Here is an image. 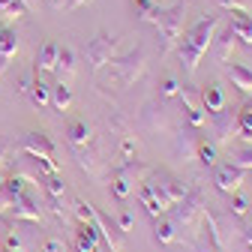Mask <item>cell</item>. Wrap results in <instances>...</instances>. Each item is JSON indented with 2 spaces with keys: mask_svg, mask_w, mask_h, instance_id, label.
I'll return each mask as SVG.
<instances>
[{
  "mask_svg": "<svg viewBox=\"0 0 252 252\" xmlns=\"http://www.w3.org/2000/svg\"><path fill=\"white\" fill-rule=\"evenodd\" d=\"M216 27H219V15H204L198 24H192L186 30V33H180L177 39V57L183 63V72L186 75H195L198 63L204 57V51L213 45V36H216Z\"/></svg>",
  "mask_w": 252,
  "mask_h": 252,
  "instance_id": "obj_1",
  "label": "cell"
},
{
  "mask_svg": "<svg viewBox=\"0 0 252 252\" xmlns=\"http://www.w3.org/2000/svg\"><path fill=\"white\" fill-rule=\"evenodd\" d=\"M144 183L150 186V192L156 195V201L162 204V210H171V204H177L183 198V192H186V183L177 180L168 171H147Z\"/></svg>",
  "mask_w": 252,
  "mask_h": 252,
  "instance_id": "obj_2",
  "label": "cell"
},
{
  "mask_svg": "<svg viewBox=\"0 0 252 252\" xmlns=\"http://www.w3.org/2000/svg\"><path fill=\"white\" fill-rule=\"evenodd\" d=\"M150 168L141 162V159H123V165L120 168H114L111 171V195L117 198V201H126L132 195V189H135V183H141V177L147 174Z\"/></svg>",
  "mask_w": 252,
  "mask_h": 252,
  "instance_id": "obj_3",
  "label": "cell"
},
{
  "mask_svg": "<svg viewBox=\"0 0 252 252\" xmlns=\"http://www.w3.org/2000/svg\"><path fill=\"white\" fill-rule=\"evenodd\" d=\"M147 21H153L156 27H159V36H162V42H165V51H168V48L177 45V39H180V33H183L186 6H183V3H177V6H171V9H159V6H156Z\"/></svg>",
  "mask_w": 252,
  "mask_h": 252,
  "instance_id": "obj_4",
  "label": "cell"
},
{
  "mask_svg": "<svg viewBox=\"0 0 252 252\" xmlns=\"http://www.w3.org/2000/svg\"><path fill=\"white\" fill-rule=\"evenodd\" d=\"M18 150L33 156L39 162V168L45 174H57V162H54V141L45 135V132H24L21 141H18Z\"/></svg>",
  "mask_w": 252,
  "mask_h": 252,
  "instance_id": "obj_5",
  "label": "cell"
},
{
  "mask_svg": "<svg viewBox=\"0 0 252 252\" xmlns=\"http://www.w3.org/2000/svg\"><path fill=\"white\" fill-rule=\"evenodd\" d=\"M171 210H174V225L180 228V225H195L198 219H201V213H204V192H201V186H186V192H183V198L177 201V204H171Z\"/></svg>",
  "mask_w": 252,
  "mask_h": 252,
  "instance_id": "obj_6",
  "label": "cell"
},
{
  "mask_svg": "<svg viewBox=\"0 0 252 252\" xmlns=\"http://www.w3.org/2000/svg\"><path fill=\"white\" fill-rule=\"evenodd\" d=\"M117 48H120V39H117V36H111V33H96V36H93V39L87 42V48H84L87 63L93 66V72L105 69L108 63L117 57Z\"/></svg>",
  "mask_w": 252,
  "mask_h": 252,
  "instance_id": "obj_7",
  "label": "cell"
},
{
  "mask_svg": "<svg viewBox=\"0 0 252 252\" xmlns=\"http://www.w3.org/2000/svg\"><path fill=\"white\" fill-rule=\"evenodd\" d=\"M111 69L117 72V78H120V84H135L141 75H144V69H147V51L138 45V48H132L129 54H123V57H114L111 60Z\"/></svg>",
  "mask_w": 252,
  "mask_h": 252,
  "instance_id": "obj_8",
  "label": "cell"
},
{
  "mask_svg": "<svg viewBox=\"0 0 252 252\" xmlns=\"http://www.w3.org/2000/svg\"><path fill=\"white\" fill-rule=\"evenodd\" d=\"M210 120H213V135H216L213 144L216 147H228L231 138H237V111L228 108V105H222L219 111L210 114Z\"/></svg>",
  "mask_w": 252,
  "mask_h": 252,
  "instance_id": "obj_9",
  "label": "cell"
},
{
  "mask_svg": "<svg viewBox=\"0 0 252 252\" xmlns=\"http://www.w3.org/2000/svg\"><path fill=\"white\" fill-rule=\"evenodd\" d=\"M243 177H246V168L234 165L231 159L222 162V165H213V183H216L219 192H228V195L237 192V189L243 186Z\"/></svg>",
  "mask_w": 252,
  "mask_h": 252,
  "instance_id": "obj_10",
  "label": "cell"
},
{
  "mask_svg": "<svg viewBox=\"0 0 252 252\" xmlns=\"http://www.w3.org/2000/svg\"><path fill=\"white\" fill-rule=\"evenodd\" d=\"M93 222H96V228H99V234H102V240H105V246H108L111 252H120V249H123L126 231L114 222V219H108L99 207H93Z\"/></svg>",
  "mask_w": 252,
  "mask_h": 252,
  "instance_id": "obj_11",
  "label": "cell"
},
{
  "mask_svg": "<svg viewBox=\"0 0 252 252\" xmlns=\"http://www.w3.org/2000/svg\"><path fill=\"white\" fill-rule=\"evenodd\" d=\"M6 216H9V219H24V222H39V219H42V207H39V201L24 189L21 195H12V204H9V213H6Z\"/></svg>",
  "mask_w": 252,
  "mask_h": 252,
  "instance_id": "obj_12",
  "label": "cell"
},
{
  "mask_svg": "<svg viewBox=\"0 0 252 252\" xmlns=\"http://www.w3.org/2000/svg\"><path fill=\"white\" fill-rule=\"evenodd\" d=\"M51 72L57 75V81H63V84H72V78H75V72H78L75 51L60 45V54H57V63H54V69H51Z\"/></svg>",
  "mask_w": 252,
  "mask_h": 252,
  "instance_id": "obj_13",
  "label": "cell"
},
{
  "mask_svg": "<svg viewBox=\"0 0 252 252\" xmlns=\"http://www.w3.org/2000/svg\"><path fill=\"white\" fill-rule=\"evenodd\" d=\"M198 99H201V108L207 114H213V111H219V108L225 105V90H222V84H219V81H210V84L201 87Z\"/></svg>",
  "mask_w": 252,
  "mask_h": 252,
  "instance_id": "obj_14",
  "label": "cell"
},
{
  "mask_svg": "<svg viewBox=\"0 0 252 252\" xmlns=\"http://www.w3.org/2000/svg\"><path fill=\"white\" fill-rule=\"evenodd\" d=\"M18 33H15V30L12 27H0V63H9L15 54H18Z\"/></svg>",
  "mask_w": 252,
  "mask_h": 252,
  "instance_id": "obj_15",
  "label": "cell"
},
{
  "mask_svg": "<svg viewBox=\"0 0 252 252\" xmlns=\"http://www.w3.org/2000/svg\"><path fill=\"white\" fill-rule=\"evenodd\" d=\"M174 231H177V225H174L171 216H165V213L153 216V237H156V243H174Z\"/></svg>",
  "mask_w": 252,
  "mask_h": 252,
  "instance_id": "obj_16",
  "label": "cell"
},
{
  "mask_svg": "<svg viewBox=\"0 0 252 252\" xmlns=\"http://www.w3.org/2000/svg\"><path fill=\"white\" fill-rule=\"evenodd\" d=\"M57 54H60V45L57 42H45L36 54V63H33V69L36 72H51L54 69V63H57Z\"/></svg>",
  "mask_w": 252,
  "mask_h": 252,
  "instance_id": "obj_17",
  "label": "cell"
},
{
  "mask_svg": "<svg viewBox=\"0 0 252 252\" xmlns=\"http://www.w3.org/2000/svg\"><path fill=\"white\" fill-rule=\"evenodd\" d=\"M228 78L234 81L237 90L252 93V69L249 66H243V63H228Z\"/></svg>",
  "mask_w": 252,
  "mask_h": 252,
  "instance_id": "obj_18",
  "label": "cell"
},
{
  "mask_svg": "<svg viewBox=\"0 0 252 252\" xmlns=\"http://www.w3.org/2000/svg\"><path fill=\"white\" fill-rule=\"evenodd\" d=\"M27 96H30V102H33L36 108H45V105H51V87L39 78V72H36V78H33V84H30V90H27Z\"/></svg>",
  "mask_w": 252,
  "mask_h": 252,
  "instance_id": "obj_19",
  "label": "cell"
},
{
  "mask_svg": "<svg viewBox=\"0 0 252 252\" xmlns=\"http://www.w3.org/2000/svg\"><path fill=\"white\" fill-rule=\"evenodd\" d=\"M228 27H231V33H234L237 39H243L246 45H252V18H249L246 12H234Z\"/></svg>",
  "mask_w": 252,
  "mask_h": 252,
  "instance_id": "obj_20",
  "label": "cell"
},
{
  "mask_svg": "<svg viewBox=\"0 0 252 252\" xmlns=\"http://www.w3.org/2000/svg\"><path fill=\"white\" fill-rule=\"evenodd\" d=\"M75 159H78V165H81L84 171L96 174V165H99V159H96V144H93V138H90L84 147H75Z\"/></svg>",
  "mask_w": 252,
  "mask_h": 252,
  "instance_id": "obj_21",
  "label": "cell"
},
{
  "mask_svg": "<svg viewBox=\"0 0 252 252\" xmlns=\"http://www.w3.org/2000/svg\"><path fill=\"white\" fill-rule=\"evenodd\" d=\"M24 15H27V9H24L21 0H0V24L9 27L12 21H18Z\"/></svg>",
  "mask_w": 252,
  "mask_h": 252,
  "instance_id": "obj_22",
  "label": "cell"
},
{
  "mask_svg": "<svg viewBox=\"0 0 252 252\" xmlns=\"http://www.w3.org/2000/svg\"><path fill=\"white\" fill-rule=\"evenodd\" d=\"M90 126L84 123V120H72L69 126H66V141L72 144V147H84L87 141H90Z\"/></svg>",
  "mask_w": 252,
  "mask_h": 252,
  "instance_id": "obj_23",
  "label": "cell"
},
{
  "mask_svg": "<svg viewBox=\"0 0 252 252\" xmlns=\"http://www.w3.org/2000/svg\"><path fill=\"white\" fill-rule=\"evenodd\" d=\"M234 39H237V36L231 33V27H225V33H222V36H213L219 63H228V60H231V51H234Z\"/></svg>",
  "mask_w": 252,
  "mask_h": 252,
  "instance_id": "obj_24",
  "label": "cell"
},
{
  "mask_svg": "<svg viewBox=\"0 0 252 252\" xmlns=\"http://www.w3.org/2000/svg\"><path fill=\"white\" fill-rule=\"evenodd\" d=\"M51 105H54V111H66L72 105V90H69V84L57 81L51 87Z\"/></svg>",
  "mask_w": 252,
  "mask_h": 252,
  "instance_id": "obj_25",
  "label": "cell"
},
{
  "mask_svg": "<svg viewBox=\"0 0 252 252\" xmlns=\"http://www.w3.org/2000/svg\"><path fill=\"white\" fill-rule=\"evenodd\" d=\"M237 138L252 141V102H246L237 111Z\"/></svg>",
  "mask_w": 252,
  "mask_h": 252,
  "instance_id": "obj_26",
  "label": "cell"
},
{
  "mask_svg": "<svg viewBox=\"0 0 252 252\" xmlns=\"http://www.w3.org/2000/svg\"><path fill=\"white\" fill-rule=\"evenodd\" d=\"M138 201H141V207H144L150 216H159V213H165V210H162V204L156 201V195L150 192V186H147L144 180H141V189H138Z\"/></svg>",
  "mask_w": 252,
  "mask_h": 252,
  "instance_id": "obj_27",
  "label": "cell"
},
{
  "mask_svg": "<svg viewBox=\"0 0 252 252\" xmlns=\"http://www.w3.org/2000/svg\"><path fill=\"white\" fill-rule=\"evenodd\" d=\"M195 156H198V162H201L204 168H213V165H216V144L198 138V144H195Z\"/></svg>",
  "mask_w": 252,
  "mask_h": 252,
  "instance_id": "obj_28",
  "label": "cell"
},
{
  "mask_svg": "<svg viewBox=\"0 0 252 252\" xmlns=\"http://www.w3.org/2000/svg\"><path fill=\"white\" fill-rule=\"evenodd\" d=\"M42 183H45V195L48 198H63V195H66V183H63L57 174H45Z\"/></svg>",
  "mask_w": 252,
  "mask_h": 252,
  "instance_id": "obj_29",
  "label": "cell"
},
{
  "mask_svg": "<svg viewBox=\"0 0 252 252\" xmlns=\"http://www.w3.org/2000/svg\"><path fill=\"white\" fill-rule=\"evenodd\" d=\"M231 162L249 171V168H252V144H246V147H240V150H234V153H231Z\"/></svg>",
  "mask_w": 252,
  "mask_h": 252,
  "instance_id": "obj_30",
  "label": "cell"
},
{
  "mask_svg": "<svg viewBox=\"0 0 252 252\" xmlns=\"http://www.w3.org/2000/svg\"><path fill=\"white\" fill-rule=\"evenodd\" d=\"M177 93H180V84H177V78L165 75V78L159 81V96H162V99H174Z\"/></svg>",
  "mask_w": 252,
  "mask_h": 252,
  "instance_id": "obj_31",
  "label": "cell"
},
{
  "mask_svg": "<svg viewBox=\"0 0 252 252\" xmlns=\"http://www.w3.org/2000/svg\"><path fill=\"white\" fill-rule=\"evenodd\" d=\"M246 210H249V201H246L240 192H231V207H228V213H231V216H237V219H243V216H246Z\"/></svg>",
  "mask_w": 252,
  "mask_h": 252,
  "instance_id": "obj_32",
  "label": "cell"
},
{
  "mask_svg": "<svg viewBox=\"0 0 252 252\" xmlns=\"http://www.w3.org/2000/svg\"><path fill=\"white\" fill-rule=\"evenodd\" d=\"M132 6H135V15H138L141 21H147V18H150V12L156 9L153 0H132Z\"/></svg>",
  "mask_w": 252,
  "mask_h": 252,
  "instance_id": "obj_33",
  "label": "cell"
},
{
  "mask_svg": "<svg viewBox=\"0 0 252 252\" xmlns=\"http://www.w3.org/2000/svg\"><path fill=\"white\" fill-rule=\"evenodd\" d=\"M222 9H231V12H246L249 9V0H216Z\"/></svg>",
  "mask_w": 252,
  "mask_h": 252,
  "instance_id": "obj_34",
  "label": "cell"
},
{
  "mask_svg": "<svg viewBox=\"0 0 252 252\" xmlns=\"http://www.w3.org/2000/svg\"><path fill=\"white\" fill-rule=\"evenodd\" d=\"M117 225H120L123 231H132V225H135V216H132L129 210H123V213L117 216Z\"/></svg>",
  "mask_w": 252,
  "mask_h": 252,
  "instance_id": "obj_35",
  "label": "cell"
},
{
  "mask_svg": "<svg viewBox=\"0 0 252 252\" xmlns=\"http://www.w3.org/2000/svg\"><path fill=\"white\" fill-rule=\"evenodd\" d=\"M120 153H123V159H132V156H135V141H132V138H123Z\"/></svg>",
  "mask_w": 252,
  "mask_h": 252,
  "instance_id": "obj_36",
  "label": "cell"
},
{
  "mask_svg": "<svg viewBox=\"0 0 252 252\" xmlns=\"http://www.w3.org/2000/svg\"><path fill=\"white\" fill-rule=\"evenodd\" d=\"M33 78H36V69H33V72H24V75H21V87H18V93H24V96H27V90H30V84H33Z\"/></svg>",
  "mask_w": 252,
  "mask_h": 252,
  "instance_id": "obj_37",
  "label": "cell"
},
{
  "mask_svg": "<svg viewBox=\"0 0 252 252\" xmlns=\"http://www.w3.org/2000/svg\"><path fill=\"white\" fill-rule=\"evenodd\" d=\"M60 249H63V243H60L57 237H48L45 246H42V252H60Z\"/></svg>",
  "mask_w": 252,
  "mask_h": 252,
  "instance_id": "obj_38",
  "label": "cell"
},
{
  "mask_svg": "<svg viewBox=\"0 0 252 252\" xmlns=\"http://www.w3.org/2000/svg\"><path fill=\"white\" fill-rule=\"evenodd\" d=\"M6 156H9V141H0V165L6 162Z\"/></svg>",
  "mask_w": 252,
  "mask_h": 252,
  "instance_id": "obj_39",
  "label": "cell"
},
{
  "mask_svg": "<svg viewBox=\"0 0 252 252\" xmlns=\"http://www.w3.org/2000/svg\"><path fill=\"white\" fill-rule=\"evenodd\" d=\"M84 3H90V0H66V6H63V9H78Z\"/></svg>",
  "mask_w": 252,
  "mask_h": 252,
  "instance_id": "obj_40",
  "label": "cell"
},
{
  "mask_svg": "<svg viewBox=\"0 0 252 252\" xmlns=\"http://www.w3.org/2000/svg\"><path fill=\"white\" fill-rule=\"evenodd\" d=\"M243 240H246V246L252 249V222H249V225L243 228Z\"/></svg>",
  "mask_w": 252,
  "mask_h": 252,
  "instance_id": "obj_41",
  "label": "cell"
},
{
  "mask_svg": "<svg viewBox=\"0 0 252 252\" xmlns=\"http://www.w3.org/2000/svg\"><path fill=\"white\" fill-rule=\"evenodd\" d=\"M21 3H24V9H27V12H33V9H39V0H21Z\"/></svg>",
  "mask_w": 252,
  "mask_h": 252,
  "instance_id": "obj_42",
  "label": "cell"
},
{
  "mask_svg": "<svg viewBox=\"0 0 252 252\" xmlns=\"http://www.w3.org/2000/svg\"><path fill=\"white\" fill-rule=\"evenodd\" d=\"M48 6L51 9H63V6H66V0H48Z\"/></svg>",
  "mask_w": 252,
  "mask_h": 252,
  "instance_id": "obj_43",
  "label": "cell"
},
{
  "mask_svg": "<svg viewBox=\"0 0 252 252\" xmlns=\"http://www.w3.org/2000/svg\"><path fill=\"white\" fill-rule=\"evenodd\" d=\"M0 252H21V249H12V246H3V249H0Z\"/></svg>",
  "mask_w": 252,
  "mask_h": 252,
  "instance_id": "obj_44",
  "label": "cell"
},
{
  "mask_svg": "<svg viewBox=\"0 0 252 252\" xmlns=\"http://www.w3.org/2000/svg\"><path fill=\"white\" fill-rule=\"evenodd\" d=\"M246 216H249V219H252V201H249V210H246Z\"/></svg>",
  "mask_w": 252,
  "mask_h": 252,
  "instance_id": "obj_45",
  "label": "cell"
},
{
  "mask_svg": "<svg viewBox=\"0 0 252 252\" xmlns=\"http://www.w3.org/2000/svg\"><path fill=\"white\" fill-rule=\"evenodd\" d=\"M3 69H6V63H0V72H3Z\"/></svg>",
  "mask_w": 252,
  "mask_h": 252,
  "instance_id": "obj_46",
  "label": "cell"
},
{
  "mask_svg": "<svg viewBox=\"0 0 252 252\" xmlns=\"http://www.w3.org/2000/svg\"><path fill=\"white\" fill-rule=\"evenodd\" d=\"M0 192H3V180H0Z\"/></svg>",
  "mask_w": 252,
  "mask_h": 252,
  "instance_id": "obj_47",
  "label": "cell"
},
{
  "mask_svg": "<svg viewBox=\"0 0 252 252\" xmlns=\"http://www.w3.org/2000/svg\"><path fill=\"white\" fill-rule=\"evenodd\" d=\"M249 171H252V168H249Z\"/></svg>",
  "mask_w": 252,
  "mask_h": 252,
  "instance_id": "obj_48",
  "label": "cell"
}]
</instances>
